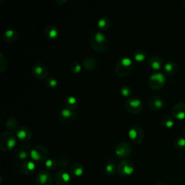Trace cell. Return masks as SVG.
Masks as SVG:
<instances>
[{
	"label": "cell",
	"instance_id": "6da1fadb",
	"mask_svg": "<svg viewBox=\"0 0 185 185\" xmlns=\"http://www.w3.org/2000/svg\"><path fill=\"white\" fill-rule=\"evenodd\" d=\"M91 44L93 49L98 52H104L109 46V42L107 38L100 31L95 33L91 36Z\"/></svg>",
	"mask_w": 185,
	"mask_h": 185
},
{
	"label": "cell",
	"instance_id": "7a4b0ae2",
	"mask_svg": "<svg viewBox=\"0 0 185 185\" xmlns=\"http://www.w3.org/2000/svg\"><path fill=\"white\" fill-rule=\"evenodd\" d=\"M134 62L131 58L124 57L120 58L115 65V72L120 77H125L128 75L133 69Z\"/></svg>",
	"mask_w": 185,
	"mask_h": 185
},
{
	"label": "cell",
	"instance_id": "3957f363",
	"mask_svg": "<svg viewBox=\"0 0 185 185\" xmlns=\"http://www.w3.org/2000/svg\"><path fill=\"white\" fill-rule=\"evenodd\" d=\"M0 140H1V150L3 151L11 150L17 144L16 137L12 133L10 132L1 133Z\"/></svg>",
	"mask_w": 185,
	"mask_h": 185
},
{
	"label": "cell",
	"instance_id": "277c9868",
	"mask_svg": "<svg viewBox=\"0 0 185 185\" xmlns=\"http://www.w3.org/2000/svg\"><path fill=\"white\" fill-rule=\"evenodd\" d=\"M30 156L33 161H36V162L46 161L48 159L47 158L49 156V151L46 148L39 145L31 149Z\"/></svg>",
	"mask_w": 185,
	"mask_h": 185
},
{
	"label": "cell",
	"instance_id": "5b68a950",
	"mask_svg": "<svg viewBox=\"0 0 185 185\" xmlns=\"http://www.w3.org/2000/svg\"><path fill=\"white\" fill-rule=\"evenodd\" d=\"M125 107L129 112L136 114L141 112L143 109V103L138 98L131 97L126 100Z\"/></svg>",
	"mask_w": 185,
	"mask_h": 185
},
{
	"label": "cell",
	"instance_id": "8992f818",
	"mask_svg": "<svg viewBox=\"0 0 185 185\" xmlns=\"http://www.w3.org/2000/svg\"><path fill=\"white\" fill-rule=\"evenodd\" d=\"M134 167L132 163L127 159H123L118 164V172L122 177H128L132 175Z\"/></svg>",
	"mask_w": 185,
	"mask_h": 185
},
{
	"label": "cell",
	"instance_id": "52a82bcc",
	"mask_svg": "<svg viewBox=\"0 0 185 185\" xmlns=\"http://www.w3.org/2000/svg\"><path fill=\"white\" fill-rule=\"evenodd\" d=\"M166 82V77L161 72H155L152 74L148 80V83L150 88L153 89H159L164 85Z\"/></svg>",
	"mask_w": 185,
	"mask_h": 185
},
{
	"label": "cell",
	"instance_id": "ba28073f",
	"mask_svg": "<svg viewBox=\"0 0 185 185\" xmlns=\"http://www.w3.org/2000/svg\"><path fill=\"white\" fill-rule=\"evenodd\" d=\"M32 74L38 80H44L49 75L48 67L43 63H35L33 66Z\"/></svg>",
	"mask_w": 185,
	"mask_h": 185
},
{
	"label": "cell",
	"instance_id": "9c48e42d",
	"mask_svg": "<svg viewBox=\"0 0 185 185\" xmlns=\"http://www.w3.org/2000/svg\"><path fill=\"white\" fill-rule=\"evenodd\" d=\"M128 137L133 143L139 144L144 139V132L139 126H134L129 130Z\"/></svg>",
	"mask_w": 185,
	"mask_h": 185
},
{
	"label": "cell",
	"instance_id": "30bf717a",
	"mask_svg": "<svg viewBox=\"0 0 185 185\" xmlns=\"http://www.w3.org/2000/svg\"><path fill=\"white\" fill-rule=\"evenodd\" d=\"M132 153V147L127 142H121L115 148V153L118 158L125 159Z\"/></svg>",
	"mask_w": 185,
	"mask_h": 185
},
{
	"label": "cell",
	"instance_id": "8fae6325",
	"mask_svg": "<svg viewBox=\"0 0 185 185\" xmlns=\"http://www.w3.org/2000/svg\"><path fill=\"white\" fill-rule=\"evenodd\" d=\"M35 184L37 185H51L53 177L48 171H41L35 177Z\"/></svg>",
	"mask_w": 185,
	"mask_h": 185
},
{
	"label": "cell",
	"instance_id": "7c38bea8",
	"mask_svg": "<svg viewBox=\"0 0 185 185\" xmlns=\"http://www.w3.org/2000/svg\"><path fill=\"white\" fill-rule=\"evenodd\" d=\"M70 179V174L64 169L58 170L54 175V181L57 185H67Z\"/></svg>",
	"mask_w": 185,
	"mask_h": 185
},
{
	"label": "cell",
	"instance_id": "4fadbf2b",
	"mask_svg": "<svg viewBox=\"0 0 185 185\" xmlns=\"http://www.w3.org/2000/svg\"><path fill=\"white\" fill-rule=\"evenodd\" d=\"M15 132L16 137L19 140H23V141H27V140H30L31 137H32V132H31L30 130L26 126L18 127L15 130Z\"/></svg>",
	"mask_w": 185,
	"mask_h": 185
},
{
	"label": "cell",
	"instance_id": "5bb4252c",
	"mask_svg": "<svg viewBox=\"0 0 185 185\" xmlns=\"http://www.w3.org/2000/svg\"><path fill=\"white\" fill-rule=\"evenodd\" d=\"M78 113L76 111L70 110L67 108L62 109L60 112V116L62 121L69 122V121L75 120L78 118Z\"/></svg>",
	"mask_w": 185,
	"mask_h": 185
},
{
	"label": "cell",
	"instance_id": "9a60e30c",
	"mask_svg": "<svg viewBox=\"0 0 185 185\" xmlns=\"http://www.w3.org/2000/svg\"><path fill=\"white\" fill-rule=\"evenodd\" d=\"M30 146L28 144H24L19 147L15 151V156L19 160H26L30 155Z\"/></svg>",
	"mask_w": 185,
	"mask_h": 185
},
{
	"label": "cell",
	"instance_id": "2e32d148",
	"mask_svg": "<svg viewBox=\"0 0 185 185\" xmlns=\"http://www.w3.org/2000/svg\"><path fill=\"white\" fill-rule=\"evenodd\" d=\"M35 170V164L33 161L28 160L25 161L20 165V171L23 174L26 176H30Z\"/></svg>",
	"mask_w": 185,
	"mask_h": 185
},
{
	"label": "cell",
	"instance_id": "e0dca14e",
	"mask_svg": "<svg viewBox=\"0 0 185 185\" xmlns=\"http://www.w3.org/2000/svg\"><path fill=\"white\" fill-rule=\"evenodd\" d=\"M148 106L152 110H158L164 106V100L159 96H152L149 98L148 101Z\"/></svg>",
	"mask_w": 185,
	"mask_h": 185
},
{
	"label": "cell",
	"instance_id": "ac0fdd59",
	"mask_svg": "<svg viewBox=\"0 0 185 185\" xmlns=\"http://www.w3.org/2000/svg\"><path fill=\"white\" fill-rule=\"evenodd\" d=\"M105 172L107 175L114 176L118 171V165H116V163L114 160H109L104 165Z\"/></svg>",
	"mask_w": 185,
	"mask_h": 185
},
{
	"label": "cell",
	"instance_id": "d6986e66",
	"mask_svg": "<svg viewBox=\"0 0 185 185\" xmlns=\"http://www.w3.org/2000/svg\"><path fill=\"white\" fill-rule=\"evenodd\" d=\"M18 32L15 29H7L4 33L3 38L5 41L8 43H14L18 38Z\"/></svg>",
	"mask_w": 185,
	"mask_h": 185
},
{
	"label": "cell",
	"instance_id": "ffe728a7",
	"mask_svg": "<svg viewBox=\"0 0 185 185\" xmlns=\"http://www.w3.org/2000/svg\"><path fill=\"white\" fill-rule=\"evenodd\" d=\"M82 64L85 69L88 71H93L96 69L98 66V62L96 59L92 57H87L84 58L82 61Z\"/></svg>",
	"mask_w": 185,
	"mask_h": 185
},
{
	"label": "cell",
	"instance_id": "44dd1931",
	"mask_svg": "<svg viewBox=\"0 0 185 185\" xmlns=\"http://www.w3.org/2000/svg\"><path fill=\"white\" fill-rule=\"evenodd\" d=\"M69 174L75 177H80L84 173V168L81 164H73L69 167Z\"/></svg>",
	"mask_w": 185,
	"mask_h": 185
},
{
	"label": "cell",
	"instance_id": "7402d4cb",
	"mask_svg": "<svg viewBox=\"0 0 185 185\" xmlns=\"http://www.w3.org/2000/svg\"><path fill=\"white\" fill-rule=\"evenodd\" d=\"M44 33L48 38L51 40H54L58 38L60 33H59L58 28L56 26L50 25L46 28Z\"/></svg>",
	"mask_w": 185,
	"mask_h": 185
},
{
	"label": "cell",
	"instance_id": "603a6c76",
	"mask_svg": "<svg viewBox=\"0 0 185 185\" xmlns=\"http://www.w3.org/2000/svg\"><path fill=\"white\" fill-rule=\"evenodd\" d=\"M148 64L152 69L158 70L161 68L163 65V60L157 56H152L148 60Z\"/></svg>",
	"mask_w": 185,
	"mask_h": 185
},
{
	"label": "cell",
	"instance_id": "cb8c5ba5",
	"mask_svg": "<svg viewBox=\"0 0 185 185\" xmlns=\"http://www.w3.org/2000/svg\"><path fill=\"white\" fill-rule=\"evenodd\" d=\"M65 108L70 110L75 111L76 108L78 107V100L77 98L73 96H69L66 98L64 100Z\"/></svg>",
	"mask_w": 185,
	"mask_h": 185
},
{
	"label": "cell",
	"instance_id": "d4e9b609",
	"mask_svg": "<svg viewBox=\"0 0 185 185\" xmlns=\"http://www.w3.org/2000/svg\"><path fill=\"white\" fill-rule=\"evenodd\" d=\"M111 26V20L107 17H100L97 23V27L100 30H106L109 29Z\"/></svg>",
	"mask_w": 185,
	"mask_h": 185
},
{
	"label": "cell",
	"instance_id": "484cf974",
	"mask_svg": "<svg viewBox=\"0 0 185 185\" xmlns=\"http://www.w3.org/2000/svg\"><path fill=\"white\" fill-rule=\"evenodd\" d=\"M146 57H147V54H146V51L141 49L137 50V51H135L132 54L133 60L138 62L144 61V60H146Z\"/></svg>",
	"mask_w": 185,
	"mask_h": 185
},
{
	"label": "cell",
	"instance_id": "4316f807",
	"mask_svg": "<svg viewBox=\"0 0 185 185\" xmlns=\"http://www.w3.org/2000/svg\"><path fill=\"white\" fill-rule=\"evenodd\" d=\"M82 69V66L80 63L78 61H73L70 62L69 64V71L72 74H78Z\"/></svg>",
	"mask_w": 185,
	"mask_h": 185
},
{
	"label": "cell",
	"instance_id": "83f0119b",
	"mask_svg": "<svg viewBox=\"0 0 185 185\" xmlns=\"http://www.w3.org/2000/svg\"><path fill=\"white\" fill-rule=\"evenodd\" d=\"M59 164V161L54 158H48L45 161V166L49 170H54L57 167Z\"/></svg>",
	"mask_w": 185,
	"mask_h": 185
},
{
	"label": "cell",
	"instance_id": "f1b7e54d",
	"mask_svg": "<svg viewBox=\"0 0 185 185\" xmlns=\"http://www.w3.org/2000/svg\"><path fill=\"white\" fill-rule=\"evenodd\" d=\"M17 121H16V119H15V118L13 117H10L8 119H7V122H6V126H7V128L9 129V130H15V129H17Z\"/></svg>",
	"mask_w": 185,
	"mask_h": 185
},
{
	"label": "cell",
	"instance_id": "f546056e",
	"mask_svg": "<svg viewBox=\"0 0 185 185\" xmlns=\"http://www.w3.org/2000/svg\"><path fill=\"white\" fill-rule=\"evenodd\" d=\"M46 84L49 88H56V87L58 85L59 82H58V80H57L56 78H53V77H49V78L46 80Z\"/></svg>",
	"mask_w": 185,
	"mask_h": 185
},
{
	"label": "cell",
	"instance_id": "4dcf8cb0",
	"mask_svg": "<svg viewBox=\"0 0 185 185\" xmlns=\"http://www.w3.org/2000/svg\"><path fill=\"white\" fill-rule=\"evenodd\" d=\"M121 94L123 97H129L132 93V89L129 85H124L121 88Z\"/></svg>",
	"mask_w": 185,
	"mask_h": 185
},
{
	"label": "cell",
	"instance_id": "1f68e13d",
	"mask_svg": "<svg viewBox=\"0 0 185 185\" xmlns=\"http://www.w3.org/2000/svg\"><path fill=\"white\" fill-rule=\"evenodd\" d=\"M175 67L176 65L174 63H172V62H167L165 64V66H164V69H165V71L167 73L171 74L176 71Z\"/></svg>",
	"mask_w": 185,
	"mask_h": 185
},
{
	"label": "cell",
	"instance_id": "d6a6232c",
	"mask_svg": "<svg viewBox=\"0 0 185 185\" xmlns=\"http://www.w3.org/2000/svg\"><path fill=\"white\" fill-rule=\"evenodd\" d=\"M163 124L166 127H171L174 125V121L170 117H165L163 120Z\"/></svg>",
	"mask_w": 185,
	"mask_h": 185
},
{
	"label": "cell",
	"instance_id": "836d02e7",
	"mask_svg": "<svg viewBox=\"0 0 185 185\" xmlns=\"http://www.w3.org/2000/svg\"><path fill=\"white\" fill-rule=\"evenodd\" d=\"M176 146L179 148H184L185 147V139L184 138H179L176 140Z\"/></svg>",
	"mask_w": 185,
	"mask_h": 185
},
{
	"label": "cell",
	"instance_id": "e575fe53",
	"mask_svg": "<svg viewBox=\"0 0 185 185\" xmlns=\"http://www.w3.org/2000/svg\"><path fill=\"white\" fill-rule=\"evenodd\" d=\"M67 164H68L67 160L64 157L62 158L61 160H60V166H61L62 167H66L67 166Z\"/></svg>",
	"mask_w": 185,
	"mask_h": 185
},
{
	"label": "cell",
	"instance_id": "d590c367",
	"mask_svg": "<svg viewBox=\"0 0 185 185\" xmlns=\"http://www.w3.org/2000/svg\"><path fill=\"white\" fill-rule=\"evenodd\" d=\"M157 185H165V184H164V183H158V184Z\"/></svg>",
	"mask_w": 185,
	"mask_h": 185
}]
</instances>
